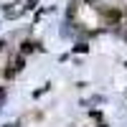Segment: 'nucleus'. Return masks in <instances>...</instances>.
<instances>
[{
	"instance_id": "1",
	"label": "nucleus",
	"mask_w": 127,
	"mask_h": 127,
	"mask_svg": "<svg viewBox=\"0 0 127 127\" xmlns=\"http://www.w3.org/2000/svg\"><path fill=\"white\" fill-rule=\"evenodd\" d=\"M23 64H26V59H23V56H13V59H10V69L5 71V76L10 79L15 71H20V69H23Z\"/></svg>"
},
{
	"instance_id": "2",
	"label": "nucleus",
	"mask_w": 127,
	"mask_h": 127,
	"mask_svg": "<svg viewBox=\"0 0 127 127\" xmlns=\"http://www.w3.org/2000/svg\"><path fill=\"white\" fill-rule=\"evenodd\" d=\"M107 20L120 23V20H122V10H120V8H109V10H107Z\"/></svg>"
},
{
	"instance_id": "3",
	"label": "nucleus",
	"mask_w": 127,
	"mask_h": 127,
	"mask_svg": "<svg viewBox=\"0 0 127 127\" xmlns=\"http://www.w3.org/2000/svg\"><path fill=\"white\" fill-rule=\"evenodd\" d=\"M33 48H38V46L33 43V41H26V43L20 46V54H31V51H33Z\"/></svg>"
},
{
	"instance_id": "4",
	"label": "nucleus",
	"mask_w": 127,
	"mask_h": 127,
	"mask_svg": "<svg viewBox=\"0 0 127 127\" xmlns=\"http://www.w3.org/2000/svg\"><path fill=\"white\" fill-rule=\"evenodd\" d=\"M0 97H5V89H0Z\"/></svg>"
}]
</instances>
